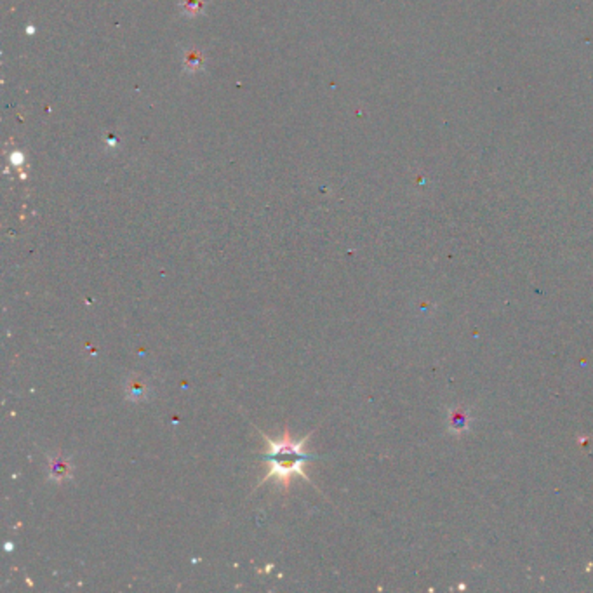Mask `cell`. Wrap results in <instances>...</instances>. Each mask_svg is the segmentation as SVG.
<instances>
[{
    "label": "cell",
    "instance_id": "6da1fadb",
    "mask_svg": "<svg viewBox=\"0 0 593 593\" xmlns=\"http://www.w3.org/2000/svg\"><path fill=\"white\" fill-rule=\"evenodd\" d=\"M263 438L268 444V454H266V461L270 463V472L266 473L261 479L259 484H265L268 480H277L279 486H282L284 489H289L291 479L294 475L303 477L305 480L310 482V477L305 472V465L308 461L314 459V456L305 452V445H307L310 435H307L301 440L294 442L291 437L289 430L284 431L282 437L279 438H270L268 435L261 433Z\"/></svg>",
    "mask_w": 593,
    "mask_h": 593
},
{
    "label": "cell",
    "instance_id": "7a4b0ae2",
    "mask_svg": "<svg viewBox=\"0 0 593 593\" xmlns=\"http://www.w3.org/2000/svg\"><path fill=\"white\" fill-rule=\"evenodd\" d=\"M49 479L56 484H63L72 479L73 465L70 458H66L61 452H56L54 456H49Z\"/></svg>",
    "mask_w": 593,
    "mask_h": 593
},
{
    "label": "cell",
    "instance_id": "3957f363",
    "mask_svg": "<svg viewBox=\"0 0 593 593\" xmlns=\"http://www.w3.org/2000/svg\"><path fill=\"white\" fill-rule=\"evenodd\" d=\"M124 395L131 402H145L150 396V387L145 378L139 374H131L124 383Z\"/></svg>",
    "mask_w": 593,
    "mask_h": 593
}]
</instances>
